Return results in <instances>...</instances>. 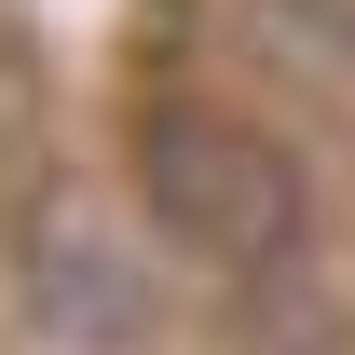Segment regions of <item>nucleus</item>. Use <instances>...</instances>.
<instances>
[{
    "label": "nucleus",
    "mask_w": 355,
    "mask_h": 355,
    "mask_svg": "<svg viewBox=\"0 0 355 355\" xmlns=\"http://www.w3.org/2000/svg\"><path fill=\"white\" fill-rule=\"evenodd\" d=\"M0 287H14L28 355H150L164 342V260L69 164L14 178V205H0Z\"/></svg>",
    "instance_id": "f03ea898"
},
{
    "label": "nucleus",
    "mask_w": 355,
    "mask_h": 355,
    "mask_svg": "<svg viewBox=\"0 0 355 355\" xmlns=\"http://www.w3.org/2000/svg\"><path fill=\"white\" fill-rule=\"evenodd\" d=\"M137 205L164 219V246H191L205 273L260 287V273L314 260V178L301 150L219 96H137Z\"/></svg>",
    "instance_id": "f257e3e1"
},
{
    "label": "nucleus",
    "mask_w": 355,
    "mask_h": 355,
    "mask_svg": "<svg viewBox=\"0 0 355 355\" xmlns=\"http://www.w3.org/2000/svg\"><path fill=\"white\" fill-rule=\"evenodd\" d=\"M0 178H42V69L0 28Z\"/></svg>",
    "instance_id": "20e7f679"
},
{
    "label": "nucleus",
    "mask_w": 355,
    "mask_h": 355,
    "mask_svg": "<svg viewBox=\"0 0 355 355\" xmlns=\"http://www.w3.org/2000/svg\"><path fill=\"white\" fill-rule=\"evenodd\" d=\"M342 328H355V301H342L328 260H287V273L246 287V355H328Z\"/></svg>",
    "instance_id": "7ed1b4c3"
}]
</instances>
